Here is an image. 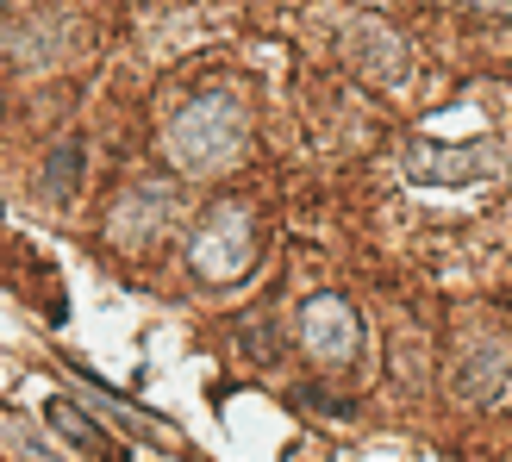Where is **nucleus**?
Returning a JSON list of instances; mask_svg holds the SVG:
<instances>
[{
  "instance_id": "obj_9",
  "label": "nucleus",
  "mask_w": 512,
  "mask_h": 462,
  "mask_svg": "<svg viewBox=\"0 0 512 462\" xmlns=\"http://www.w3.org/2000/svg\"><path fill=\"white\" fill-rule=\"evenodd\" d=\"M456 7H481V13H512V0H456Z\"/></svg>"
},
{
  "instance_id": "obj_1",
  "label": "nucleus",
  "mask_w": 512,
  "mask_h": 462,
  "mask_svg": "<svg viewBox=\"0 0 512 462\" xmlns=\"http://www.w3.org/2000/svg\"><path fill=\"white\" fill-rule=\"evenodd\" d=\"M250 144V125H244V107L232 94H194L182 113L169 119V157L182 175L207 182V175H225Z\"/></svg>"
},
{
  "instance_id": "obj_7",
  "label": "nucleus",
  "mask_w": 512,
  "mask_h": 462,
  "mask_svg": "<svg viewBox=\"0 0 512 462\" xmlns=\"http://www.w3.org/2000/svg\"><path fill=\"white\" fill-rule=\"evenodd\" d=\"M44 419L57 425V431H63V438H69L75 450H88V456H94V450H119V444H113V431H100L94 419H82L69 400H44Z\"/></svg>"
},
{
  "instance_id": "obj_5",
  "label": "nucleus",
  "mask_w": 512,
  "mask_h": 462,
  "mask_svg": "<svg viewBox=\"0 0 512 462\" xmlns=\"http://www.w3.org/2000/svg\"><path fill=\"white\" fill-rule=\"evenodd\" d=\"M506 381H512V350L500 338H475L469 356H463V369H456V394L475 400V406H488L506 394Z\"/></svg>"
},
{
  "instance_id": "obj_3",
  "label": "nucleus",
  "mask_w": 512,
  "mask_h": 462,
  "mask_svg": "<svg viewBox=\"0 0 512 462\" xmlns=\"http://www.w3.org/2000/svg\"><path fill=\"white\" fill-rule=\"evenodd\" d=\"M300 344L319 363H350L363 350V319H356V306L344 294H313L300 306Z\"/></svg>"
},
{
  "instance_id": "obj_8",
  "label": "nucleus",
  "mask_w": 512,
  "mask_h": 462,
  "mask_svg": "<svg viewBox=\"0 0 512 462\" xmlns=\"http://www.w3.org/2000/svg\"><path fill=\"white\" fill-rule=\"evenodd\" d=\"M75 157H82V150L69 144V150H57V163H50V194H57V200H63L69 182H75Z\"/></svg>"
},
{
  "instance_id": "obj_4",
  "label": "nucleus",
  "mask_w": 512,
  "mask_h": 462,
  "mask_svg": "<svg viewBox=\"0 0 512 462\" xmlns=\"http://www.w3.org/2000/svg\"><path fill=\"white\" fill-rule=\"evenodd\" d=\"M169 213H175V188H169V182H157V175H144V182H132V188L119 194V207H113L107 231H113V244L144 250V244L169 225Z\"/></svg>"
},
{
  "instance_id": "obj_2",
  "label": "nucleus",
  "mask_w": 512,
  "mask_h": 462,
  "mask_svg": "<svg viewBox=\"0 0 512 462\" xmlns=\"http://www.w3.org/2000/svg\"><path fill=\"white\" fill-rule=\"evenodd\" d=\"M250 256H256L250 213L238 207V200H225V207H213V219L194 231V244H188V269H194L200 281H213V288H232V281L250 275Z\"/></svg>"
},
{
  "instance_id": "obj_6",
  "label": "nucleus",
  "mask_w": 512,
  "mask_h": 462,
  "mask_svg": "<svg viewBox=\"0 0 512 462\" xmlns=\"http://www.w3.org/2000/svg\"><path fill=\"white\" fill-rule=\"evenodd\" d=\"M356 69H363L375 88H400L413 63H406V44H400L394 32H381V25H363V32H356Z\"/></svg>"
}]
</instances>
